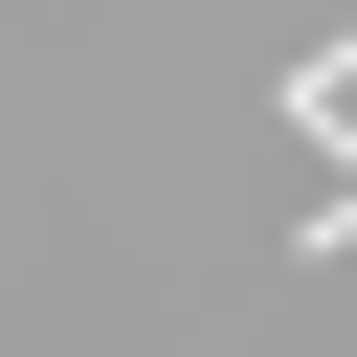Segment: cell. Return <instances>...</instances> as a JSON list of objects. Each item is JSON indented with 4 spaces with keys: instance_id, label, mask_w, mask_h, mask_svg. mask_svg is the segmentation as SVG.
Instances as JSON below:
<instances>
[{
    "instance_id": "6da1fadb",
    "label": "cell",
    "mask_w": 357,
    "mask_h": 357,
    "mask_svg": "<svg viewBox=\"0 0 357 357\" xmlns=\"http://www.w3.org/2000/svg\"><path fill=\"white\" fill-rule=\"evenodd\" d=\"M268 112H290V134H312V156H335V178H312V223H290V245H312V268H335V245H357V45H312V67H290V89H268Z\"/></svg>"
}]
</instances>
